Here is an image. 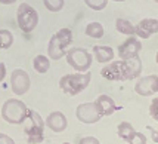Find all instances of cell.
Instances as JSON below:
<instances>
[{
  "mask_svg": "<svg viewBox=\"0 0 158 144\" xmlns=\"http://www.w3.org/2000/svg\"><path fill=\"white\" fill-rule=\"evenodd\" d=\"M90 79H92V73L90 71H84V73H71V74H65L61 77L59 80V88L62 92H65L67 95H77L89 86Z\"/></svg>",
  "mask_w": 158,
  "mask_h": 144,
  "instance_id": "1",
  "label": "cell"
},
{
  "mask_svg": "<svg viewBox=\"0 0 158 144\" xmlns=\"http://www.w3.org/2000/svg\"><path fill=\"white\" fill-rule=\"evenodd\" d=\"M28 111L30 109L24 101L16 100V98H9L2 107V117L5 122L10 125H21L25 122Z\"/></svg>",
  "mask_w": 158,
  "mask_h": 144,
  "instance_id": "2",
  "label": "cell"
},
{
  "mask_svg": "<svg viewBox=\"0 0 158 144\" xmlns=\"http://www.w3.org/2000/svg\"><path fill=\"white\" fill-rule=\"evenodd\" d=\"M27 126H25V135H27L28 144H40L44 138V120L43 117L30 109L27 116Z\"/></svg>",
  "mask_w": 158,
  "mask_h": 144,
  "instance_id": "3",
  "label": "cell"
},
{
  "mask_svg": "<svg viewBox=\"0 0 158 144\" xmlns=\"http://www.w3.org/2000/svg\"><path fill=\"white\" fill-rule=\"evenodd\" d=\"M18 27L24 33H31L39 24V12L28 3H21L16 11Z\"/></svg>",
  "mask_w": 158,
  "mask_h": 144,
  "instance_id": "4",
  "label": "cell"
},
{
  "mask_svg": "<svg viewBox=\"0 0 158 144\" xmlns=\"http://www.w3.org/2000/svg\"><path fill=\"white\" fill-rule=\"evenodd\" d=\"M67 62L76 71L84 73V71H89L90 65L93 62V56L90 52H87L84 48H71L67 51L65 54Z\"/></svg>",
  "mask_w": 158,
  "mask_h": 144,
  "instance_id": "5",
  "label": "cell"
},
{
  "mask_svg": "<svg viewBox=\"0 0 158 144\" xmlns=\"http://www.w3.org/2000/svg\"><path fill=\"white\" fill-rule=\"evenodd\" d=\"M101 76H102L103 79L112 80V82H124V80H129L124 60H117V61L112 60L111 62H108V64L101 70Z\"/></svg>",
  "mask_w": 158,
  "mask_h": 144,
  "instance_id": "6",
  "label": "cell"
},
{
  "mask_svg": "<svg viewBox=\"0 0 158 144\" xmlns=\"http://www.w3.org/2000/svg\"><path fill=\"white\" fill-rule=\"evenodd\" d=\"M31 86L30 76L25 70L16 69L10 74V89L15 95H25Z\"/></svg>",
  "mask_w": 158,
  "mask_h": 144,
  "instance_id": "7",
  "label": "cell"
},
{
  "mask_svg": "<svg viewBox=\"0 0 158 144\" xmlns=\"http://www.w3.org/2000/svg\"><path fill=\"white\" fill-rule=\"evenodd\" d=\"M76 116H77V119H78L81 124H86V125L96 124V122H99V120L102 119L101 115L98 113L95 103H83V104H80V106L77 107V110H76Z\"/></svg>",
  "mask_w": 158,
  "mask_h": 144,
  "instance_id": "8",
  "label": "cell"
},
{
  "mask_svg": "<svg viewBox=\"0 0 158 144\" xmlns=\"http://www.w3.org/2000/svg\"><path fill=\"white\" fill-rule=\"evenodd\" d=\"M136 94L140 97H151L158 92V76L149 74L139 79L138 83L135 85Z\"/></svg>",
  "mask_w": 158,
  "mask_h": 144,
  "instance_id": "9",
  "label": "cell"
},
{
  "mask_svg": "<svg viewBox=\"0 0 158 144\" xmlns=\"http://www.w3.org/2000/svg\"><path fill=\"white\" fill-rule=\"evenodd\" d=\"M140 49H142L140 40L136 36H129V39L118 46V56L120 60H129L133 56H138Z\"/></svg>",
  "mask_w": 158,
  "mask_h": 144,
  "instance_id": "10",
  "label": "cell"
},
{
  "mask_svg": "<svg viewBox=\"0 0 158 144\" xmlns=\"http://www.w3.org/2000/svg\"><path fill=\"white\" fill-rule=\"evenodd\" d=\"M93 103L96 106V110H98V113L101 115V117L111 116V115H114V113L120 109V107H117L115 101H114L110 95H105V94L99 95Z\"/></svg>",
  "mask_w": 158,
  "mask_h": 144,
  "instance_id": "11",
  "label": "cell"
},
{
  "mask_svg": "<svg viewBox=\"0 0 158 144\" xmlns=\"http://www.w3.org/2000/svg\"><path fill=\"white\" fill-rule=\"evenodd\" d=\"M136 36L140 39H149L152 34L158 33V20L155 18H143L138 25H135Z\"/></svg>",
  "mask_w": 158,
  "mask_h": 144,
  "instance_id": "12",
  "label": "cell"
},
{
  "mask_svg": "<svg viewBox=\"0 0 158 144\" xmlns=\"http://www.w3.org/2000/svg\"><path fill=\"white\" fill-rule=\"evenodd\" d=\"M44 125L50 131H53V132H62V131L67 129V126H68V119H67V116L62 111H52L46 117Z\"/></svg>",
  "mask_w": 158,
  "mask_h": 144,
  "instance_id": "13",
  "label": "cell"
},
{
  "mask_svg": "<svg viewBox=\"0 0 158 144\" xmlns=\"http://www.w3.org/2000/svg\"><path fill=\"white\" fill-rule=\"evenodd\" d=\"M67 54V48L61 43V40L58 39V36L53 34L49 40L48 45V55L50 60H61L62 56H65Z\"/></svg>",
  "mask_w": 158,
  "mask_h": 144,
  "instance_id": "14",
  "label": "cell"
},
{
  "mask_svg": "<svg viewBox=\"0 0 158 144\" xmlns=\"http://www.w3.org/2000/svg\"><path fill=\"white\" fill-rule=\"evenodd\" d=\"M124 64H126L129 80H133V79L140 76V73H142V60L139 58V55L133 56V58H129V60H124Z\"/></svg>",
  "mask_w": 158,
  "mask_h": 144,
  "instance_id": "15",
  "label": "cell"
},
{
  "mask_svg": "<svg viewBox=\"0 0 158 144\" xmlns=\"http://www.w3.org/2000/svg\"><path fill=\"white\" fill-rule=\"evenodd\" d=\"M93 56L98 62L108 64L114 60V51L110 46H93Z\"/></svg>",
  "mask_w": 158,
  "mask_h": 144,
  "instance_id": "16",
  "label": "cell"
},
{
  "mask_svg": "<svg viewBox=\"0 0 158 144\" xmlns=\"http://www.w3.org/2000/svg\"><path fill=\"white\" fill-rule=\"evenodd\" d=\"M115 28H117L118 33H121V34L136 36L135 25H133L129 20H124V18H117V20H115Z\"/></svg>",
  "mask_w": 158,
  "mask_h": 144,
  "instance_id": "17",
  "label": "cell"
},
{
  "mask_svg": "<svg viewBox=\"0 0 158 144\" xmlns=\"http://www.w3.org/2000/svg\"><path fill=\"white\" fill-rule=\"evenodd\" d=\"M33 67L37 73H48L50 69V60H49L46 55H37L34 60H33Z\"/></svg>",
  "mask_w": 158,
  "mask_h": 144,
  "instance_id": "18",
  "label": "cell"
},
{
  "mask_svg": "<svg viewBox=\"0 0 158 144\" xmlns=\"http://www.w3.org/2000/svg\"><path fill=\"white\" fill-rule=\"evenodd\" d=\"M136 132V129L133 128V125L129 124V122H121V124H118L117 126V135L121 140L124 141H129L131 137H133V134Z\"/></svg>",
  "mask_w": 158,
  "mask_h": 144,
  "instance_id": "19",
  "label": "cell"
},
{
  "mask_svg": "<svg viewBox=\"0 0 158 144\" xmlns=\"http://www.w3.org/2000/svg\"><path fill=\"white\" fill-rule=\"evenodd\" d=\"M84 31H86V36H89L92 39H101V37H103V25L101 22H96V21L89 22L86 25Z\"/></svg>",
  "mask_w": 158,
  "mask_h": 144,
  "instance_id": "20",
  "label": "cell"
},
{
  "mask_svg": "<svg viewBox=\"0 0 158 144\" xmlns=\"http://www.w3.org/2000/svg\"><path fill=\"white\" fill-rule=\"evenodd\" d=\"M14 45V36L12 33L6 30V28H2L0 30V49H9Z\"/></svg>",
  "mask_w": 158,
  "mask_h": 144,
  "instance_id": "21",
  "label": "cell"
},
{
  "mask_svg": "<svg viewBox=\"0 0 158 144\" xmlns=\"http://www.w3.org/2000/svg\"><path fill=\"white\" fill-rule=\"evenodd\" d=\"M55 34L58 36V39L61 40V43L65 48H68L69 45L73 43V40H74V34H73V31H71L69 28H61Z\"/></svg>",
  "mask_w": 158,
  "mask_h": 144,
  "instance_id": "22",
  "label": "cell"
},
{
  "mask_svg": "<svg viewBox=\"0 0 158 144\" xmlns=\"http://www.w3.org/2000/svg\"><path fill=\"white\" fill-rule=\"evenodd\" d=\"M43 3L49 12H59L65 5V0H43Z\"/></svg>",
  "mask_w": 158,
  "mask_h": 144,
  "instance_id": "23",
  "label": "cell"
},
{
  "mask_svg": "<svg viewBox=\"0 0 158 144\" xmlns=\"http://www.w3.org/2000/svg\"><path fill=\"white\" fill-rule=\"evenodd\" d=\"M86 6H89L92 11H103L106 5H108V0H84Z\"/></svg>",
  "mask_w": 158,
  "mask_h": 144,
  "instance_id": "24",
  "label": "cell"
},
{
  "mask_svg": "<svg viewBox=\"0 0 158 144\" xmlns=\"http://www.w3.org/2000/svg\"><path fill=\"white\" fill-rule=\"evenodd\" d=\"M127 143L129 144H148L146 143V137H145V134L139 132V131H136V132L133 134V137H131Z\"/></svg>",
  "mask_w": 158,
  "mask_h": 144,
  "instance_id": "25",
  "label": "cell"
},
{
  "mask_svg": "<svg viewBox=\"0 0 158 144\" xmlns=\"http://www.w3.org/2000/svg\"><path fill=\"white\" fill-rule=\"evenodd\" d=\"M149 116H151L155 122H158V97L151 101V106H149Z\"/></svg>",
  "mask_w": 158,
  "mask_h": 144,
  "instance_id": "26",
  "label": "cell"
},
{
  "mask_svg": "<svg viewBox=\"0 0 158 144\" xmlns=\"http://www.w3.org/2000/svg\"><path fill=\"white\" fill-rule=\"evenodd\" d=\"M78 144H101V141L95 137H83Z\"/></svg>",
  "mask_w": 158,
  "mask_h": 144,
  "instance_id": "27",
  "label": "cell"
},
{
  "mask_svg": "<svg viewBox=\"0 0 158 144\" xmlns=\"http://www.w3.org/2000/svg\"><path fill=\"white\" fill-rule=\"evenodd\" d=\"M0 144H15V141L9 137V135L3 134V132H0Z\"/></svg>",
  "mask_w": 158,
  "mask_h": 144,
  "instance_id": "28",
  "label": "cell"
},
{
  "mask_svg": "<svg viewBox=\"0 0 158 144\" xmlns=\"http://www.w3.org/2000/svg\"><path fill=\"white\" fill-rule=\"evenodd\" d=\"M146 129L151 132L152 141H154V143H158V131H157V129H154V128H152V126H149V125L146 126Z\"/></svg>",
  "mask_w": 158,
  "mask_h": 144,
  "instance_id": "29",
  "label": "cell"
},
{
  "mask_svg": "<svg viewBox=\"0 0 158 144\" xmlns=\"http://www.w3.org/2000/svg\"><path fill=\"white\" fill-rule=\"evenodd\" d=\"M5 77H6V65L5 62H0V82L5 80Z\"/></svg>",
  "mask_w": 158,
  "mask_h": 144,
  "instance_id": "30",
  "label": "cell"
},
{
  "mask_svg": "<svg viewBox=\"0 0 158 144\" xmlns=\"http://www.w3.org/2000/svg\"><path fill=\"white\" fill-rule=\"evenodd\" d=\"M16 0H0V3L2 5H14Z\"/></svg>",
  "mask_w": 158,
  "mask_h": 144,
  "instance_id": "31",
  "label": "cell"
},
{
  "mask_svg": "<svg viewBox=\"0 0 158 144\" xmlns=\"http://www.w3.org/2000/svg\"><path fill=\"white\" fill-rule=\"evenodd\" d=\"M155 61H157V64H158V52H157V56H155Z\"/></svg>",
  "mask_w": 158,
  "mask_h": 144,
  "instance_id": "32",
  "label": "cell"
},
{
  "mask_svg": "<svg viewBox=\"0 0 158 144\" xmlns=\"http://www.w3.org/2000/svg\"><path fill=\"white\" fill-rule=\"evenodd\" d=\"M112 2H126V0H112Z\"/></svg>",
  "mask_w": 158,
  "mask_h": 144,
  "instance_id": "33",
  "label": "cell"
},
{
  "mask_svg": "<svg viewBox=\"0 0 158 144\" xmlns=\"http://www.w3.org/2000/svg\"><path fill=\"white\" fill-rule=\"evenodd\" d=\"M62 144H71V143H62Z\"/></svg>",
  "mask_w": 158,
  "mask_h": 144,
  "instance_id": "34",
  "label": "cell"
},
{
  "mask_svg": "<svg viewBox=\"0 0 158 144\" xmlns=\"http://www.w3.org/2000/svg\"><path fill=\"white\" fill-rule=\"evenodd\" d=\"M154 2H155V3H158V0H154Z\"/></svg>",
  "mask_w": 158,
  "mask_h": 144,
  "instance_id": "35",
  "label": "cell"
}]
</instances>
